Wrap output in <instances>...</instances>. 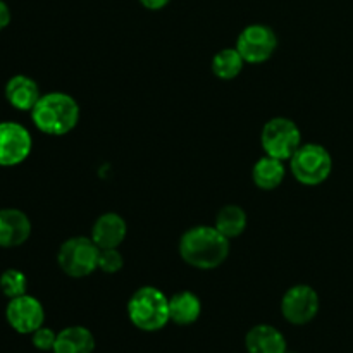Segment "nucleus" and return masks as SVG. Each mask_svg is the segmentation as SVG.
Instances as JSON below:
<instances>
[{
  "mask_svg": "<svg viewBox=\"0 0 353 353\" xmlns=\"http://www.w3.org/2000/svg\"><path fill=\"white\" fill-rule=\"evenodd\" d=\"M231 240L219 233L216 226L199 224L181 234L178 243L179 257L190 268L199 271H212L228 261Z\"/></svg>",
  "mask_w": 353,
  "mask_h": 353,
  "instance_id": "nucleus-1",
  "label": "nucleus"
},
{
  "mask_svg": "<svg viewBox=\"0 0 353 353\" xmlns=\"http://www.w3.org/2000/svg\"><path fill=\"white\" fill-rule=\"evenodd\" d=\"M30 114L38 131L48 137H64L78 126L81 109L69 93L48 92L41 93Z\"/></svg>",
  "mask_w": 353,
  "mask_h": 353,
  "instance_id": "nucleus-2",
  "label": "nucleus"
},
{
  "mask_svg": "<svg viewBox=\"0 0 353 353\" xmlns=\"http://www.w3.org/2000/svg\"><path fill=\"white\" fill-rule=\"evenodd\" d=\"M128 317L137 330L155 333L171 323L169 299L155 286H141L130 296L126 305Z\"/></svg>",
  "mask_w": 353,
  "mask_h": 353,
  "instance_id": "nucleus-3",
  "label": "nucleus"
},
{
  "mask_svg": "<svg viewBox=\"0 0 353 353\" xmlns=\"http://www.w3.org/2000/svg\"><path fill=\"white\" fill-rule=\"evenodd\" d=\"M290 172L303 186H319L333 172V157L321 143H302L288 161Z\"/></svg>",
  "mask_w": 353,
  "mask_h": 353,
  "instance_id": "nucleus-4",
  "label": "nucleus"
},
{
  "mask_svg": "<svg viewBox=\"0 0 353 353\" xmlns=\"http://www.w3.org/2000/svg\"><path fill=\"white\" fill-rule=\"evenodd\" d=\"M100 248L90 236L68 238L59 247L57 264L65 276L72 279L88 278L99 271Z\"/></svg>",
  "mask_w": 353,
  "mask_h": 353,
  "instance_id": "nucleus-5",
  "label": "nucleus"
},
{
  "mask_svg": "<svg viewBox=\"0 0 353 353\" xmlns=\"http://www.w3.org/2000/svg\"><path fill=\"white\" fill-rule=\"evenodd\" d=\"M261 145L265 155L288 162L302 145V131L290 117H272L262 128Z\"/></svg>",
  "mask_w": 353,
  "mask_h": 353,
  "instance_id": "nucleus-6",
  "label": "nucleus"
},
{
  "mask_svg": "<svg viewBox=\"0 0 353 353\" xmlns=\"http://www.w3.org/2000/svg\"><path fill=\"white\" fill-rule=\"evenodd\" d=\"M234 47L247 64H264L278 48V34L268 24H248L238 34Z\"/></svg>",
  "mask_w": 353,
  "mask_h": 353,
  "instance_id": "nucleus-7",
  "label": "nucleus"
},
{
  "mask_svg": "<svg viewBox=\"0 0 353 353\" xmlns=\"http://www.w3.org/2000/svg\"><path fill=\"white\" fill-rule=\"evenodd\" d=\"M319 293L310 285H295L281 299V314L293 326H303L316 319L319 312Z\"/></svg>",
  "mask_w": 353,
  "mask_h": 353,
  "instance_id": "nucleus-8",
  "label": "nucleus"
},
{
  "mask_svg": "<svg viewBox=\"0 0 353 353\" xmlns=\"http://www.w3.org/2000/svg\"><path fill=\"white\" fill-rule=\"evenodd\" d=\"M33 138L26 126L14 121L0 123V168H16L30 157Z\"/></svg>",
  "mask_w": 353,
  "mask_h": 353,
  "instance_id": "nucleus-9",
  "label": "nucleus"
},
{
  "mask_svg": "<svg viewBox=\"0 0 353 353\" xmlns=\"http://www.w3.org/2000/svg\"><path fill=\"white\" fill-rule=\"evenodd\" d=\"M6 319L16 333L31 334L43 326L45 309L37 296L24 293L9 300L6 307Z\"/></svg>",
  "mask_w": 353,
  "mask_h": 353,
  "instance_id": "nucleus-10",
  "label": "nucleus"
},
{
  "mask_svg": "<svg viewBox=\"0 0 353 353\" xmlns=\"http://www.w3.org/2000/svg\"><path fill=\"white\" fill-rule=\"evenodd\" d=\"M31 221L19 209H0V248H17L31 236Z\"/></svg>",
  "mask_w": 353,
  "mask_h": 353,
  "instance_id": "nucleus-11",
  "label": "nucleus"
},
{
  "mask_svg": "<svg viewBox=\"0 0 353 353\" xmlns=\"http://www.w3.org/2000/svg\"><path fill=\"white\" fill-rule=\"evenodd\" d=\"M126 234L128 224L121 214L103 212L93 223L90 238L95 241L100 250H103V248H119L126 240Z\"/></svg>",
  "mask_w": 353,
  "mask_h": 353,
  "instance_id": "nucleus-12",
  "label": "nucleus"
},
{
  "mask_svg": "<svg viewBox=\"0 0 353 353\" xmlns=\"http://www.w3.org/2000/svg\"><path fill=\"white\" fill-rule=\"evenodd\" d=\"M3 93L9 105L21 112H31L41 97L38 83L26 74H16L9 78Z\"/></svg>",
  "mask_w": 353,
  "mask_h": 353,
  "instance_id": "nucleus-13",
  "label": "nucleus"
},
{
  "mask_svg": "<svg viewBox=\"0 0 353 353\" xmlns=\"http://www.w3.org/2000/svg\"><path fill=\"white\" fill-rule=\"evenodd\" d=\"M248 353H285L288 350L286 338L271 324H257L245 336Z\"/></svg>",
  "mask_w": 353,
  "mask_h": 353,
  "instance_id": "nucleus-14",
  "label": "nucleus"
},
{
  "mask_svg": "<svg viewBox=\"0 0 353 353\" xmlns=\"http://www.w3.org/2000/svg\"><path fill=\"white\" fill-rule=\"evenodd\" d=\"M286 178V162L265 155L259 159L252 168V181L262 192H272L279 188Z\"/></svg>",
  "mask_w": 353,
  "mask_h": 353,
  "instance_id": "nucleus-15",
  "label": "nucleus"
},
{
  "mask_svg": "<svg viewBox=\"0 0 353 353\" xmlns=\"http://www.w3.org/2000/svg\"><path fill=\"white\" fill-rule=\"evenodd\" d=\"M202 316V302L193 292H179L169 299V319L178 326H192Z\"/></svg>",
  "mask_w": 353,
  "mask_h": 353,
  "instance_id": "nucleus-16",
  "label": "nucleus"
},
{
  "mask_svg": "<svg viewBox=\"0 0 353 353\" xmlns=\"http://www.w3.org/2000/svg\"><path fill=\"white\" fill-rule=\"evenodd\" d=\"M95 338L85 326H69L57 333L54 353H93Z\"/></svg>",
  "mask_w": 353,
  "mask_h": 353,
  "instance_id": "nucleus-17",
  "label": "nucleus"
},
{
  "mask_svg": "<svg viewBox=\"0 0 353 353\" xmlns=\"http://www.w3.org/2000/svg\"><path fill=\"white\" fill-rule=\"evenodd\" d=\"M214 226L223 233L228 240H234V238L241 236L247 231L248 226V216L245 212L243 207L236 205V203H228V205L221 207L219 212L216 214L214 219Z\"/></svg>",
  "mask_w": 353,
  "mask_h": 353,
  "instance_id": "nucleus-18",
  "label": "nucleus"
},
{
  "mask_svg": "<svg viewBox=\"0 0 353 353\" xmlns=\"http://www.w3.org/2000/svg\"><path fill=\"white\" fill-rule=\"evenodd\" d=\"M245 64L247 62L241 57L240 52L236 50V47H228L216 52V55L212 57V62H210V69H212V74L217 79L233 81V79H236L241 74Z\"/></svg>",
  "mask_w": 353,
  "mask_h": 353,
  "instance_id": "nucleus-19",
  "label": "nucleus"
},
{
  "mask_svg": "<svg viewBox=\"0 0 353 353\" xmlns=\"http://www.w3.org/2000/svg\"><path fill=\"white\" fill-rule=\"evenodd\" d=\"M28 290V278L19 269H6L0 274V292L7 299H16V296L24 295Z\"/></svg>",
  "mask_w": 353,
  "mask_h": 353,
  "instance_id": "nucleus-20",
  "label": "nucleus"
},
{
  "mask_svg": "<svg viewBox=\"0 0 353 353\" xmlns=\"http://www.w3.org/2000/svg\"><path fill=\"white\" fill-rule=\"evenodd\" d=\"M124 268V257L119 248H103L99 255V271L105 274H117Z\"/></svg>",
  "mask_w": 353,
  "mask_h": 353,
  "instance_id": "nucleus-21",
  "label": "nucleus"
},
{
  "mask_svg": "<svg viewBox=\"0 0 353 353\" xmlns=\"http://www.w3.org/2000/svg\"><path fill=\"white\" fill-rule=\"evenodd\" d=\"M55 340H57V333L50 327H38L34 333H31V343L37 350L40 352H52L54 350Z\"/></svg>",
  "mask_w": 353,
  "mask_h": 353,
  "instance_id": "nucleus-22",
  "label": "nucleus"
},
{
  "mask_svg": "<svg viewBox=\"0 0 353 353\" xmlns=\"http://www.w3.org/2000/svg\"><path fill=\"white\" fill-rule=\"evenodd\" d=\"M10 23V9L3 0H0V31L6 30Z\"/></svg>",
  "mask_w": 353,
  "mask_h": 353,
  "instance_id": "nucleus-23",
  "label": "nucleus"
},
{
  "mask_svg": "<svg viewBox=\"0 0 353 353\" xmlns=\"http://www.w3.org/2000/svg\"><path fill=\"white\" fill-rule=\"evenodd\" d=\"M147 10H162L171 0H138Z\"/></svg>",
  "mask_w": 353,
  "mask_h": 353,
  "instance_id": "nucleus-24",
  "label": "nucleus"
},
{
  "mask_svg": "<svg viewBox=\"0 0 353 353\" xmlns=\"http://www.w3.org/2000/svg\"><path fill=\"white\" fill-rule=\"evenodd\" d=\"M285 353H296V352H290V350H286Z\"/></svg>",
  "mask_w": 353,
  "mask_h": 353,
  "instance_id": "nucleus-25",
  "label": "nucleus"
}]
</instances>
